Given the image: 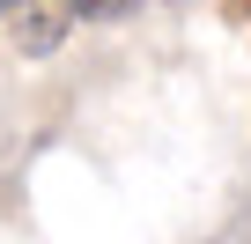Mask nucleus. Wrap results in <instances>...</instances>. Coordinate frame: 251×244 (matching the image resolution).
<instances>
[{"label": "nucleus", "mask_w": 251, "mask_h": 244, "mask_svg": "<svg viewBox=\"0 0 251 244\" xmlns=\"http://www.w3.org/2000/svg\"><path fill=\"white\" fill-rule=\"evenodd\" d=\"M67 23H74V8H67V0H23V8H15V52L45 59V52L67 37Z\"/></svg>", "instance_id": "1"}, {"label": "nucleus", "mask_w": 251, "mask_h": 244, "mask_svg": "<svg viewBox=\"0 0 251 244\" xmlns=\"http://www.w3.org/2000/svg\"><path fill=\"white\" fill-rule=\"evenodd\" d=\"M15 8H23V0H0V15H15Z\"/></svg>", "instance_id": "2"}, {"label": "nucleus", "mask_w": 251, "mask_h": 244, "mask_svg": "<svg viewBox=\"0 0 251 244\" xmlns=\"http://www.w3.org/2000/svg\"><path fill=\"white\" fill-rule=\"evenodd\" d=\"M229 8H236V15H251V0H229Z\"/></svg>", "instance_id": "3"}]
</instances>
